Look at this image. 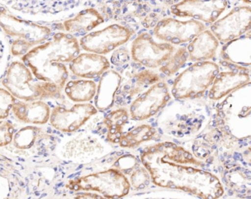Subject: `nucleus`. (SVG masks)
Here are the masks:
<instances>
[{"label":"nucleus","instance_id":"obj_31","mask_svg":"<svg viewBox=\"0 0 251 199\" xmlns=\"http://www.w3.org/2000/svg\"><path fill=\"white\" fill-rule=\"evenodd\" d=\"M114 168L120 170L125 174H131V172L139 166L138 161L134 156L125 155L115 163Z\"/></svg>","mask_w":251,"mask_h":199},{"label":"nucleus","instance_id":"obj_20","mask_svg":"<svg viewBox=\"0 0 251 199\" xmlns=\"http://www.w3.org/2000/svg\"><path fill=\"white\" fill-rule=\"evenodd\" d=\"M122 77L116 71H107L103 74L97 85L94 97L95 107L100 111H106L114 106Z\"/></svg>","mask_w":251,"mask_h":199},{"label":"nucleus","instance_id":"obj_4","mask_svg":"<svg viewBox=\"0 0 251 199\" xmlns=\"http://www.w3.org/2000/svg\"><path fill=\"white\" fill-rule=\"evenodd\" d=\"M3 86L17 100L35 101L58 98L61 91L55 84L36 79L30 69L21 61H13L1 81Z\"/></svg>","mask_w":251,"mask_h":199},{"label":"nucleus","instance_id":"obj_12","mask_svg":"<svg viewBox=\"0 0 251 199\" xmlns=\"http://www.w3.org/2000/svg\"><path fill=\"white\" fill-rule=\"evenodd\" d=\"M206 29L204 24L194 19L181 21L174 18H165L155 25L153 35L159 41L174 46L181 45L190 42Z\"/></svg>","mask_w":251,"mask_h":199},{"label":"nucleus","instance_id":"obj_23","mask_svg":"<svg viewBox=\"0 0 251 199\" xmlns=\"http://www.w3.org/2000/svg\"><path fill=\"white\" fill-rule=\"evenodd\" d=\"M102 15L94 7H88L79 11L72 19L63 22V27L68 33L85 34L104 23Z\"/></svg>","mask_w":251,"mask_h":199},{"label":"nucleus","instance_id":"obj_6","mask_svg":"<svg viewBox=\"0 0 251 199\" xmlns=\"http://www.w3.org/2000/svg\"><path fill=\"white\" fill-rule=\"evenodd\" d=\"M74 192L94 191L106 199H121L128 195L131 185L125 174L113 168L103 172L77 176L66 184Z\"/></svg>","mask_w":251,"mask_h":199},{"label":"nucleus","instance_id":"obj_25","mask_svg":"<svg viewBox=\"0 0 251 199\" xmlns=\"http://www.w3.org/2000/svg\"><path fill=\"white\" fill-rule=\"evenodd\" d=\"M129 119V112L125 107L110 112L104 123L107 129V140L112 144H119L124 134V129Z\"/></svg>","mask_w":251,"mask_h":199},{"label":"nucleus","instance_id":"obj_14","mask_svg":"<svg viewBox=\"0 0 251 199\" xmlns=\"http://www.w3.org/2000/svg\"><path fill=\"white\" fill-rule=\"evenodd\" d=\"M98 113L95 106L90 103H76L71 108L57 106L50 116V124L60 132L72 133L85 124Z\"/></svg>","mask_w":251,"mask_h":199},{"label":"nucleus","instance_id":"obj_32","mask_svg":"<svg viewBox=\"0 0 251 199\" xmlns=\"http://www.w3.org/2000/svg\"><path fill=\"white\" fill-rule=\"evenodd\" d=\"M14 126L5 120H0V147H6L13 141Z\"/></svg>","mask_w":251,"mask_h":199},{"label":"nucleus","instance_id":"obj_36","mask_svg":"<svg viewBox=\"0 0 251 199\" xmlns=\"http://www.w3.org/2000/svg\"><path fill=\"white\" fill-rule=\"evenodd\" d=\"M246 35H250V36H251V29L249 32H248L247 33H246Z\"/></svg>","mask_w":251,"mask_h":199},{"label":"nucleus","instance_id":"obj_34","mask_svg":"<svg viewBox=\"0 0 251 199\" xmlns=\"http://www.w3.org/2000/svg\"><path fill=\"white\" fill-rule=\"evenodd\" d=\"M76 198L77 199H101L102 197H100L98 194H91L90 191H83V193L76 194Z\"/></svg>","mask_w":251,"mask_h":199},{"label":"nucleus","instance_id":"obj_37","mask_svg":"<svg viewBox=\"0 0 251 199\" xmlns=\"http://www.w3.org/2000/svg\"><path fill=\"white\" fill-rule=\"evenodd\" d=\"M249 71H250V73H251V68L250 69H249Z\"/></svg>","mask_w":251,"mask_h":199},{"label":"nucleus","instance_id":"obj_19","mask_svg":"<svg viewBox=\"0 0 251 199\" xmlns=\"http://www.w3.org/2000/svg\"><path fill=\"white\" fill-rule=\"evenodd\" d=\"M15 117L27 124L44 125L50 122L51 109L43 100L16 101L12 107Z\"/></svg>","mask_w":251,"mask_h":199},{"label":"nucleus","instance_id":"obj_27","mask_svg":"<svg viewBox=\"0 0 251 199\" xmlns=\"http://www.w3.org/2000/svg\"><path fill=\"white\" fill-rule=\"evenodd\" d=\"M41 136V129L33 126H27L19 129L13 135V146L18 149L29 150L35 146Z\"/></svg>","mask_w":251,"mask_h":199},{"label":"nucleus","instance_id":"obj_24","mask_svg":"<svg viewBox=\"0 0 251 199\" xmlns=\"http://www.w3.org/2000/svg\"><path fill=\"white\" fill-rule=\"evenodd\" d=\"M97 88V84L91 79H76L66 82L64 91L71 101L76 103H85L94 100Z\"/></svg>","mask_w":251,"mask_h":199},{"label":"nucleus","instance_id":"obj_10","mask_svg":"<svg viewBox=\"0 0 251 199\" xmlns=\"http://www.w3.org/2000/svg\"><path fill=\"white\" fill-rule=\"evenodd\" d=\"M211 32L221 44L246 35L251 29V6H236L210 25Z\"/></svg>","mask_w":251,"mask_h":199},{"label":"nucleus","instance_id":"obj_3","mask_svg":"<svg viewBox=\"0 0 251 199\" xmlns=\"http://www.w3.org/2000/svg\"><path fill=\"white\" fill-rule=\"evenodd\" d=\"M0 28L10 43L13 56L25 55L45 42L51 33L49 26L19 18L4 7H0Z\"/></svg>","mask_w":251,"mask_h":199},{"label":"nucleus","instance_id":"obj_16","mask_svg":"<svg viewBox=\"0 0 251 199\" xmlns=\"http://www.w3.org/2000/svg\"><path fill=\"white\" fill-rule=\"evenodd\" d=\"M159 74L150 69H142L129 76L122 78L116 101L119 105H125L137 98L143 91L160 81Z\"/></svg>","mask_w":251,"mask_h":199},{"label":"nucleus","instance_id":"obj_22","mask_svg":"<svg viewBox=\"0 0 251 199\" xmlns=\"http://www.w3.org/2000/svg\"><path fill=\"white\" fill-rule=\"evenodd\" d=\"M222 60L243 66L251 67V36L244 35L229 42L221 49Z\"/></svg>","mask_w":251,"mask_h":199},{"label":"nucleus","instance_id":"obj_9","mask_svg":"<svg viewBox=\"0 0 251 199\" xmlns=\"http://www.w3.org/2000/svg\"><path fill=\"white\" fill-rule=\"evenodd\" d=\"M176 49L168 43L156 42L149 32H143L131 43V57L147 69H157L168 60Z\"/></svg>","mask_w":251,"mask_h":199},{"label":"nucleus","instance_id":"obj_18","mask_svg":"<svg viewBox=\"0 0 251 199\" xmlns=\"http://www.w3.org/2000/svg\"><path fill=\"white\" fill-rule=\"evenodd\" d=\"M64 0H0L10 11L19 12L26 16L56 13L64 7Z\"/></svg>","mask_w":251,"mask_h":199},{"label":"nucleus","instance_id":"obj_29","mask_svg":"<svg viewBox=\"0 0 251 199\" xmlns=\"http://www.w3.org/2000/svg\"><path fill=\"white\" fill-rule=\"evenodd\" d=\"M151 182L150 174L144 166L139 165L130 175V185L136 191L145 189L150 185Z\"/></svg>","mask_w":251,"mask_h":199},{"label":"nucleus","instance_id":"obj_35","mask_svg":"<svg viewBox=\"0 0 251 199\" xmlns=\"http://www.w3.org/2000/svg\"><path fill=\"white\" fill-rule=\"evenodd\" d=\"M240 1H243V3H246V4H251V0H240Z\"/></svg>","mask_w":251,"mask_h":199},{"label":"nucleus","instance_id":"obj_33","mask_svg":"<svg viewBox=\"0 0 251 199\" xmlns=\"http://www.w3.org/2000/svg\"><path fill=\"white\" fill-rule=\"evenodd\" d=\"M131 58V53L125 47H119L113 51L110 57V62L115 66H124L126 64Z\"/></svg>","mask_w":251,"mask_h":199},{"label":"nucleus","instance_id":"obj_5","mask_svg":"<svg viewBox=\"0 0 251 199\" xmlns=\"http://www.w3.org/2000/svg\"><path fill=\"white\" fill-rule=\"evenodd\" d=\"M219 72V65L215 62H196L174 79L171 95L177 100L201 98L212 86Z\"/></svg>","mask_w":251,"mask_h":199},{"label":"nucleus","instance_id":"obj_26","mask_svg":"<svg viewBox=\"0 0 251 199\" xmlns=\"http://www.w3.org/2000/svg\"><path fill=\"white\" fill-rule=\"evenodd\" d=\"M156 135V129L149 124H141L126 133H124L119 144L122 148L134 149L140 144L151 141Z\"/></svg>","mask_w":251,"mask_h":199},{"label":"nucleus","instance_id":"obj_15","mask_svg":"<svg viewBox=\"0 0 251 199\" xmlns=\"http://www.w3.org/2000/svg\"><path fill=\"white\" fill-rule=\"evenodd\" d=\"M228 70L218 72L212 86L209 88V98L219 101L224 97L244 87L251 82V75L248 68L232 64L222 60L221 62Z\"/></svg>","mask_w":251,"mask_h":199},{"label":"nucleus","instance_id":"obj_30","mask_svg":"<svg viewBox=\"0 0 251 199\" xmlns=\"http://www.w3.org/2000/svg\"><path fill=\"white\" fill-rule=\"evenodd\" d=\"M17 99L8 91L0 88V120H5L12 110Z\"/></svg>","mask_w":251,"mask_h":199},{"label":"nucleus","instance_id":"obj_17","mask_svg":"<svg viewBox=\"0 0 251 199\" xmlns=\"http://www.w3.org/2000/svg\"><path fill=\"white\" fill-rule=\"evenodd\" d=\"M110 67L107 57L93 52L81 53L69 63L72 74L82 79H91L100 77Z\"/></svg>","mask_w":251,"mask_h":199},{"label":"nucleus","instance_id":"obj_13","mask_svg":"<svg viewBox=\"0 0 251 199\" xmlns=\"http://www.w3.org/2000/svg\"><path fill=\"white\" fill-rule=\"evenodd\" d=\"M101 140L90 134H79L63 143L59 154L63 160L76 163H88L105 154Z\"/></svg>","mask_w":251,"mask_h":199},{"label":"nucleus","instance_id":"obj_2","mask_svg":"<svg viewBox=\"0 0 251 199\" xmlns=\"http://www.w3.org/2000/svg\"><path fill=\"white\" fill-rule=\"evenodd\" d=\"M79 52L80 45L76 37L68 32H57L49 41L29 50L22 60L36 79L55 84L62 90L69 78L64 63H70Z\"/></svg>","mask_w":251,"mask_h":199},{"label":"nucleus","instance_id":"obj_21","mask_svg":"<svg viewBox=\"0 0 251 199\" xmlns=\"http://www.w3.org/2000/svg\"><path fill=\"white\" fill-rule=\"evenodd\" d=\"M219 46L218 38L210 29H206L189 42L187 47L189 60L194 63L209 61L216 55Z\"/></svg>","mask_w":251,"mask_h":199},{"label":"nucleus","instance_id":"obj_8","mask_svg":"<svg viewBox=\"0 0 251 199\" xmlns=\"http://www.w3.org/2000/svg\"><path fill=\"white\" fill-rule=\"evenodd\" d=\"M231 7V0H181L172 4L171 12L180 18H189L211 25Z\"/></svg>","mask_w":251,"mask_h":199},{"label":"nucleus","instance_id":"obj_7","mask_svg":"<svg viewBox=\"0 0 251 199\" xmlns=\"http://www.w3.org/2000/svg\"><path fill=\"white\" fill-rule=\"evenodd\" d=\"M134 34L130 28L114 24L84 35L79 40V45L88 52L105 55L125 44Z\"/></svg>","mask_w":251,"mask_h":199},{"label":"nucleus","instance_id":"obj_11","mask_svg":"<svg viewBox=\"0 0 251 199\" xmlns=\"http://www.w3.org/2000/svg\"><path fill=\"white\" fill-rule=\"evenodd\" d=\"M171 99L169 88L164 82H156L134 99L129 107L131 119L137 122L154 116Z\"/></svg>","mask_w":251,"mask_h":199},{"label":"nucleus","instance_id":"obj_28","mask_svg":"<svg viewBox=\"0 0 251 199\" xmlns=\"http://www.w3.org/2000/svg\"><path fill=\"white\" fill-rule=\"evenodd\" d=\"M187 47L176 49L171 57L159 67V72L167 76H171L178 72L187 63L188 58Z\"/></svg>","mask_w":251,"mask_h":199},{"label":"nucleus","instance_id":"obj_1","mask_svg":"<svg viewBox=\"0 0 251 199\" xmlns=\"http://www.w3.org/2000/svg\"><path fill=\"white\" fill-rule=\"evenodd\" d=\"M151 182L159 188L178 190L203 199H220L225 190L219 178L203 169V163L172 142L149 146L140 153Z\"/></svg>","mask_w":251,"mask_h":199}]
</instances>
